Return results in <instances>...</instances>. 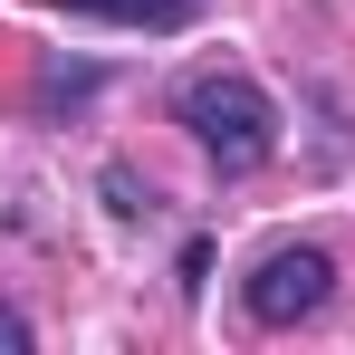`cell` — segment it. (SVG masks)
Wrapping results in <instances>:
<instances>
[{
    "label": "cell",
    "instance_id": "6da1fadb",
    "mask_svg": "<svg viewBox=\"0 0 355 355\" xmlns=\"http://www.w3.org/2000/svg\"><path fill=\"white\" fill-rule=\"evenodd\" d=\"M173 125L221 164V173H259L279 154V106L250 67H192L173 77Z\"/></svg>",
    "mask_w": 355,
    "mask_h": 355
},
{
    "label": "cell",
    "instance_id": "7a4b0ae2",
    "mask_svg": "<svg viewBox=\"0 0 355 355\" xmlns=\"http://www.w3.org/2000/svg\"><path fill=\"white\" fill-rule=\"evenodd\" d=\"M336 297V259L317 250V240H279V250H259V269L240 279V307L259 317V327H297V317H317Z\"/></svg>",
    "mask_w": 355,
    "mask_h": 355
},
{
    "label": "cell",
    "instance_id": "3957f363",
    "mask_svg": "<svg viewBox=\"0 0 355 355\" xmlns=\"http://www.w3.org/2000/svg\"><path fill=\"white\" fill-rule=\"evenodd\" d=\"M67 10L77 19H106V29H154L164 39V29H192L211 0H67Z\"/></svg>",
    "mask_w": 355,
    "mask_h": 355
},
{
    "label": "cell",
    "instance_id": "277c9868",
    "mask_svg": "<svg viewBox=\"0 0 355 355\" xmlns=\"http://www.w3.org/2000/svg\"><path fill=\"white\" fill-rule=\"evenodd\" d=\"M29 346H39V327H29L19 307H0V355H29Z\"/></svg>",
    "mask_w": 355,
    "mask_h": 355
}]
</instances>
